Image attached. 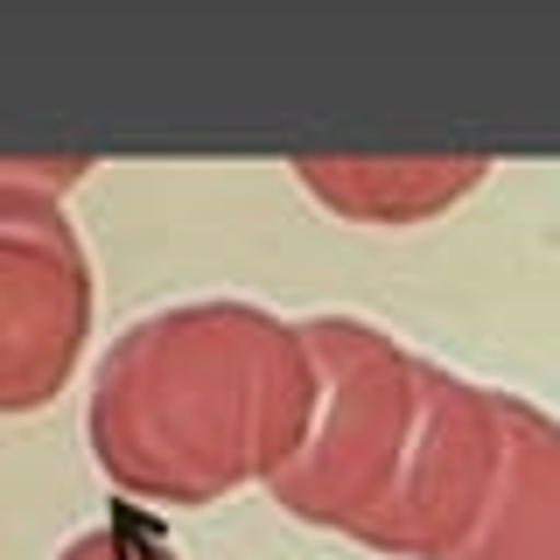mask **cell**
<instances>
[{"instance_id": "1", "label": "cell", "mask_w": 560, "mask_h": 560, "mask_svg": "<svg viewBox=\"0 0 560 560\" xmlns=\"http://www.w3.org/2000/svg\"><path fill=\"white\" fill-rule=\"evenodd\" d=\"M302 337L315 350L323 407L302 455L267 483L280 512L372 553L448 560L498 483V393L358 315H308Z\"/></svg>"}, {"instance_id": "2", "label": "cell", "mask_w": 560, "mask_h": 560, "mask_svg": "<svg viewBox=\"0 0 560 560\" xmlns=\"http://www.w3.org/2000/svg\"><path fill=\"white\" fill-rule=\"evenodd\" d=\"M323 378L302 323L259 302H175L119 329L92 372V463L140 504H218L302 455Z\"/></svg>"}, {"instance_id": "3", "label": "cell", "mask_w": 560, "mask_h": 560, "mask_svg": "<svg viewBox=\"0 0 560 560\" xmlns=\"http://www.w3.org/2000/svg\"><path fill=\"white\" fill-rule=\"evenodd\" d=\"M92 343V253L57 197H0V420L70 385Z\"/></svg>"}, {"instance_id": "4", "label": "cell", "mask_w": 560, "mask_h": 560, "mask_svg": "<svg viewBox=\"0 0 560 560\" xmlns=\"http://www.w3.org/2000/svg\"><path fill=\"white\" fill-rule=\"evenodd\" d=\"M504 455L483 518L448 560H560V420L533 399L498 393Z\"/></svg>"}, {"instance_id": "5", "label": "cell", "mask_w": 560, "mask_h": 560, "mask_svg": "<svg viewBox=\"0 0 560 560\" xmlns=\"http://www.w3.org/2000/svg\"><path fill=\"white\" fill-rule=\"evenodd\" d=\"M490 154H302L294 183L350 224H428L483 189Z\"/></svg>"}, {"instance_id": "6", "label": "cell", "mask_w": 560, "mask_h": 560, "mask_svg": "<svg viewBox=\"0 0 560 560\" xmlns=\"http://www.w3.org/2000/svg\"><path fill=\"white\" fill-rule=\"evenodd\" d=\"M92 162H0V197H70Z\"/></svg>"}, {"instance_id": "7", "label": "cell", "mask_w": 560, "mask_h": 560, "mask_svg": "<svg viewBox=\"0 0 560 560\" xmlns=\"http://www.w3.org/2000/svg\"><path fill=\"white\" fill-rule=\"evenodd\" d=\"M57 560H168V553L148 547L140 533H127V525H92V533H78Z\"/></svg>"}]
</instances>
